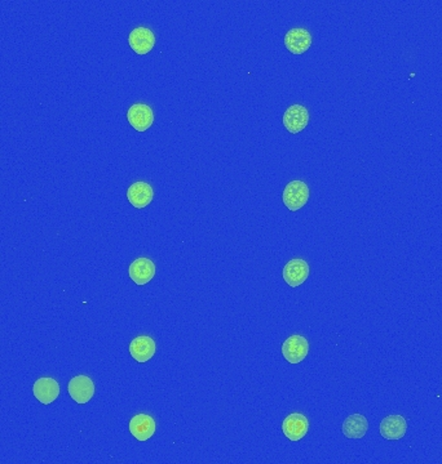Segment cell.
I'll return each mask as SVG.
<instances>
[{
	"label": "cell",
	"mask_w": 442,
	"mask_h": 464,
	"mask_svg": "<svg viewBox=\"0 0 442 464\" xmlns=\"http://www.w3.org/2000/svg\"><path fill=\"white\" fill-rule=\"evenodd\" d=\"M128 44L137 54H147L156 45V35L150 29L140 26L129 32Z\"/></svg>",
	"instance_id": "9c48e42d"
},
{
	"label": "cell",
	"mask_w": 442,
	"mask_h": 464,
	"mask_svg": "<svg viewBox=\"0 0 442 464\" xmlns=\"http://www.w3.org/2000/svg\"><path fill=\"white\" fill-rule=\"evenodd\" d=\"M128 275L137 285H145L154 278L156 265L149 258H137L129 265Z\"/></svg>",
	"instance_id": "ba28073f"
},
{
	"label": "cell",
	"mask_w": 442,
	"mask_h": 464,
	"mask_svg": "<svg viewBox=\"0 0 442 464\" xmlns=\"http://www.w3.org/2000/svg\"><path fill=\"white\" fill-rule=\"evenodd\" d=\"M368 431V422L366 417L362 414H353L349 415L343 423L341 432L347 439H362Z\"/></svg>",
	"instance_id": "2e32d148"
},
{
	"label": "cell",
	"mask_w": 442,
	"mask_h": 464,
	"mask_svg": "<svg viewBox=\"0 0 442 464\" xmlns=\"http://www.w3.org/2000/svg\"><path fill=\"white\" fill-rule=\"evenodd\" d=\"M380 434L387 440H401L408 431V422L402 415H388L380 423Z\"/></svg>",
	"instance_id": "5bb4252c"
},
{
	"label": "cell",
	"mask_w": 442,
	"mask_h": 464,
	"mask_svg": "<svg viewBox=\"0 0 442 464\" xmlns=\"http://www.w3.org/2000/svg\"><path fill=\"white\" fill-rule=\"evenodd\" d=\"M284 45L294 54H303L312 45V35L306 29L295 27L284 35Z\"/></svg>",
	"instance_id": "30bf717a"
},
{
	"label": "cell",
	"mask_w": 442,
	"mask_h": 464,
	"mask_svg": "<svg viewBox=\"0 0 442 464\" xmlns=\"http://www.w3.org/2000/svg\"><path fill=\"white\" fill-rule=\"evenodd\" d=\"M282 200L288 210L296 212L308 203L309 187L303 181H291L284 187Z\"/></svg>",
	"instance_id": "6da1fadb"
},
{
	"label": "cell",
	"mask_w": 442,
	"mask_h": 464,
	"mask_svg": "<svg viewBox=\"0 0 442 464\" xmlns=\"http://www.w3.org/2000/svg\"><path fill=\"white\" fill-rule=\"evenodd\" d=\"M69 395L78 404H87L95 395V384L87 375L74 377L69 382Z\"/></svg>",
	"instance_id": "52a82bcc"
},
{
	"label": "cell",
	"mask_w": 442,
	"mask_h": 464,
	"mask_svg": "<svg viewBox=\"0 0 442 464\" xmlns=\"http://www.w3.org/2000/svg\"><path fill=\"white\" fill-rule=\"evenodd\" d=\"M127 119L137 132H145L154 123V113L145 103H135L128 109Z\"/></svg>",
	"instance_id": "277c9868"
},
{
	"label": "cell",
	"mask_w": 442,
	"mask_h": 464,
	"mask_svg": "<svg viewBox=\"0 0 442 464\" xmlns=\"http://www.w3.org/2000/svg\"><path fill=\"white\" fill-rule=\"evenodd\" d=\"M309 353V342L303 335H291L282 344V355L290 364H299Z\"/></svg>",
	"instance_id": "7a4b0ae2"
},
{
	"label": "cell",
	"mask_w": 442,
	"mask_h": 464,
	"mask_svg": "<svg viewBox=\"0 0 442 464\" xmlns=\"http://www.w3.org/2000/svg\"><path fill=\"white\" fill-rule=\"evenodd\" d=\"M156 422L147 414H137L129 422V432L138 441H147L156 433Z\"/></svg>",
	"instance_id": "4fadbf2b"
},
{
	"label": "cell",
	"mask_w": 442,
	"mask_h": 464,
	"mask_svg": "<svg viewBox=\"0 0 442 464\" xmlns=\"http://www.w3.org/2000/svg\"><path fill=\"white\" fill-rule=\"evenodd\" d=\"M32 393L36 400L44 405L52 404L60 395V384L59 382L50 377H43L34 383Z\"/></svg>",
	"instance_id": "8fae6325"
},
{
	"label": "cell",
	"mask_w": 442,
	"mask_h": 464,
	"mask_svg": "<svg viewBox=\"0 0 442 464\" xmlns=\"http://www.w3.org/2000/svg\"><path fill=\"white\" fill-rule=\"evenodd\" d=\"M282 276L291 288H297L309 278V265L302 258H294L286 263Z\"/></svg>",
	"instance_id": "3957f363"
},
{
	"label": "cell",
	"mask_w": 442,
	"mask_h": 464,
	"mask_svg": "<svg viewBox=\"0 0 442 464\" xmlns=\"http://www.w3.org/2000/svg\"><path fill=\"white\" fill-rule=\"evenodd\" d=\"M156 342L149 335H140L129 343V353L137 362H147L156 355Z\"/></svg>",
	"instance_id": "9a60e30c"
},
{
	"label": "cell",
	"mask_w": 442,
	"mask_h": 464,
	"mask_svg": "<svg viewBox=\"0 0 442 464\" xmlns=\"http://www.w3.org/2000/svg\"><path fill=\"white\" fill-rule=\"evenodd\" d=\"M282 122L284 128L290 133H300L302 131L306 129V125L309 123V113L304 106L293 104L284 111Z\"/></svg>",
	"instance_id": "8992f818"
},
{
	"label": "cell",
	"mask_w": 442,
	"mask_h": 464,
	"mask_svg": "<svg viewBox=\"0 0 442 464\" xmlns=\"http://www.w3.org/2000/svg\"><path fill=\"white\" fill-rule=\"evenodd\" d=\"M282 431L290 441H300L309 431L308 418L302 412H293L287 415L282 423Z\"/></svg>",
	"instance_id": "5b68a950"
},
{
	"label": "cell",
	"mask_w": 442,
	"mask_h": 464,
	"mask_svg": "<svg viewBox=\"0 0 442 464\" xmlns=\"http://www.w3.org/2000/svg\"><path fill=\"white\" fill-rule=\"evenodd\" d=\"M153 197H154L153 187L143 181H137L127 190L128 201L131 203V206H135L137 209H143L149 206L153 201Z\"/></svg>",
	"instance_id": "7c38bea8"
}]
</instances>
